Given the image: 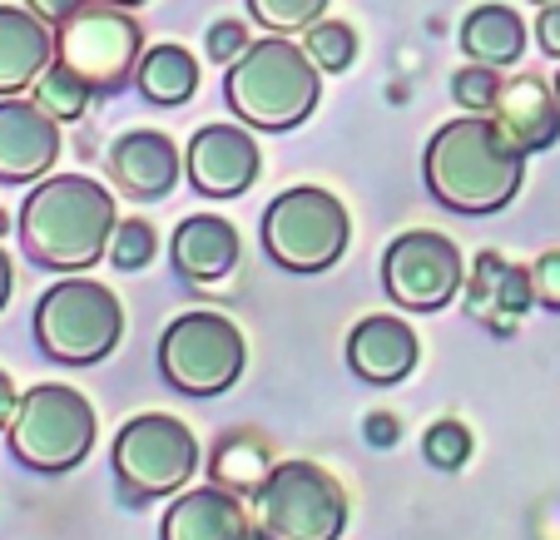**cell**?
Segmentation results:
<instances>
[{
	"label": "cell",
	"instance_id": "obj_1",
	"mask_svg": "<svg viewBox=\"0 0 560 540\" xmlns=\"http://www.w3.org/2000/svg\"><path fill=\"white\" fill-rule=\"evenodd\" d=\"M526 154L491 115L452 119L427 144V189L456 213H497L521 193Z\"/></svg>",
	"mask_w": 560,
	"mask_h": 540
},
{
	"label": "cell",
	"instance_id": "obj_2",
	"mask_svg": "<svg viewBox=\"0 0 560 540\" xmlns=\"http://www.w3.org/2000/svg\"><path fill=\"white\" fill-rule=\"evenodd\" d=\"M115 193L85 174L45 179L21 209V244L40 268H90L115 238Z\"/></svg>",
	"mask_w": 560,
	"mask_h": 540
},
{
	"label": "cell",
	"instance_id": "obj_3",
	"mask_svg": "<svg viewBox=\"0 0 560 540\" xmlns=\"http://www.w3.org/2000/svg\"><path fill=\"white\" fill-rule=\"evenodd\" d=\"M223 95H229V109L244 119V125L283 134V129L303 125L317 109L323 64L307 50L288 45L283 35H268V40L248 45V50L229 64Z\"/></svg>",
	"mask_w": 560,
	"mask_h": 540
},
{
	"label": "cell",
	"instance_id": "obj_4",
	"mask_svg": "<svg viewBox=\"0 0 560 540\" xmlns=\"http://www.w3.org/2000/svg\"><path fill=\"white\" fill-rule=\"evenodd\" d=\"M125 332V307L109 287L85 283V278H65V283L45 287L35 303V342L45 357L65 362V367H90V362L109 357Z\"/></svg>",
	"mask_w": 560,
	"mask_h": 540
},
{
	"label": "cell",
	"instance_id": "obj_5",
	"mask_svg": "<svg viewBox=\"0 0 560 540\" xmlns=\"http://www.w3.org/2000/svg\"><path fill=\"white\" fill-rule=\"evenodd\" d=\"M55 60L70 64L95 95H115L139 74L144 60V31L129 15V5L90 0L55 35Z\"/></svg>",
	"mask_w": 560,
	"mask_h": 540
},
{
	"label": "cell",
	"instance_id": "obj_6",
	"mask_svg": "<svg viewBox=\"0 0 560 540\" xmlns=\"http://www.w3.org/2000/svg\"><path fill=\"white\" fill-rule=\"evenodd\" d=\"M352 238V219L328 189L298 184V189L278 193L264 209V248L273 263L293 268V273H323L342 258Z\"/></svg>",
	"mask_w": 560,
	"mask_h": 540
},
{
	"label": "cell",
	"instance_id": "obj_7",
	"mask_svg": "<svg viewBox=\"0 0 560 540\" xmlns=\"http://www.w3.org/2000/svg\"><path fill=\"white\" fill-rule=\"evenodd\" d=\"M95 446V412L74 387L40 381L11 416V451L35 471H70Z\"/></svg>",
	"mask_w": 560,
	"mask_h": 540
},
{
	"label": "cell",
	"instance_id": "obj_8",
	"mask_svg": "<svg viewBox=\"0 0 560 540\" xmlns=\"http://www.w3.org/2000/svg\"><path fill=\"white\" fill-rule=\"evenodd\" d=\"M258 526L273 540H338L348 526V491L313 461H278L258 486Z\"/></svg>",
	"mask_w": 560,
	"mask_h": 540
},
{
	"label": "cell",
	"instance_id": "obj_9",
	"mask_svg": "<svg viewBox=\"0 0 560 540\" xmlns=\"http://www.w3.org/2000/svg\"><path fill=\"white\" fill-rule=\"evenodd\" d=\"M159 372L189 397L229 392L244 372V332L223 313H184L159 338Z\"/></svg>",
	"mask_w": 560,
	"mask_h": 540
},
{
	"label": "cell",
	"instance_id": "obj_10",
	"mask_svg": "<svg viewBox=\"0 0 560 540\" xmlns=\"http://www.w3.org/2000/svg\"><path fill=\"white\" fill-rule=\"evenodd\" d=\"M199 471V442L179 416L144 412L119 426L115 436V477L135 496H170L184 491Z\"/></svg>",
	"mask_w": 560,
	"mask_h": 540
},
{
	"label": "cell",
	"instance_id": "obj_11",
	"mask_svg": "<svg viewBox=\"0 0 560 540\" xmlns=\"http://www.w3.org/2000/svg\"><path fill=\"white\" fill-rule=\"evenodd\" d=\"M382 283H387L392 303L436 313L462 287V254L452 238L432 234V228H412V234L392 238L387 258H382Z\"/></svg>",
	"mask_w": 560,
	"mask_h": 540
},
{
	"label": "cell",
	"instance_id": "obj_12",
	"mask_svg": "<svg viewBox=\"0 0 560 540\" xmlns=\"http://www.w3.org/2000/svg\"><path fill=\"white\" fill-rule=\"evenodd\" d=\"M60 160V119L35 99H0V184H31Z\"/></svg>",
	"mask_w": 560,
	"mask_h": 540
},
{
	"label": "cell",
	"instance_id": "obj_13",
	"mask_svg": "<svg viewBox=\"0 0 560 540\" xmlns=\"http://www.w3.org/2000/svg\"><path fill=\"white\" fill-rule=\"evenodd\" d=\"M189 179L209 199H233L258 179V144L238 125H203L189 144Z\"/></svg>",
	"mask_w": 560,
	"mask_h": 540
},
{
	"label": "cell",
	"instance_id": "obj_14",
	"mask_svg": "<svg viewBox=\"0 0 560 540\" xmlns=\"http://www.w3.org/2000/svg\"><path fill=\"white\" fill-rule=\"evenodd\" d=\"M491 119L521 154H536V149H550L560 139V95L540 74H521V80L501 85Z\"/></svg>",
	"mask_w": 560,
	"mask_h": 540
},
{
	"label": "cell",
	"instance_id": "obj_15",
	"mask_svg": "<svg viewBox=\"0 0 560 540\" xmlns=\"http://www.w3.org/2000/svg\"><path fill=\"white\" fill-rule=\"evenodd\" d=\"M109 174L129 199H164L179 179V149L159 129H129L109 149Z\"/></svg>",
	"mask_w": 560,
	"mask_h": 540
},
{
	"label": "cell",
	"instance_id": "obj_16",
	"mask_svg": "<svg viewBox=\"0 0 560 540\" xmlns=\"http://www.w3.org/2000/svg\"><path fill=\"white\" fill-rule=\"evenodd\" d=\"M55 31L31 5H0V95H21L50 70Z\"/></svg>",
	"mask_w": 560,
	"mask_h": 540
},
{
	"label": "cell",
	"instance_id": "obj_17",
	"mask_svg": "<svg viewBox=\"0 0 560 540\" xmlns=\"http://www.w3.org/2000/svg\"><path fill=\"white\" fill-rule=\"evenodd\" d=\"M248 536H254V526H248L244 501L223 486L184 491L164 510V540H248Z\"/></svg>",
	"mask_w": 560,
	"mask_h": 540
},
{
	"label": "cell",
	"instance_id": "obj_18",
	"mask_svg": "<svg viewBox=\"0 0 560 540\" xmlns=\"http://www.w3.org/2000/svg\"><path fill=\"white\" fill-rule=\"evenodd\" d=\"M348 362L362 381H402L417 367V332L402 318H362L348 338Z\"/></svg>",
	"mask_w": 560,
	"mask_h": 540
},
{
	"label": "cell",
	"instance_id": "obj_19",
	"mask_svg": "<svg viewBox=\"0 0 560 540\" xmlns=\"http://www.w3.org/2000/svg\"><path fill=\"white\" fill-rule=\"evenodd\" d=\"M174 268H179L189 283H213L223 278L233 263H238V228L229 219H213V213H199V219H184L174 228Z\"/></svg>",
	"mask_w": 560,
	"mask_h": 540
},
{
	"label": "cell",
	"instance_id": "obj_20",
	"mask_svg": "<svg viewBox=\"0 0 560 540\" xmlns=\"http://www.w3.org/2000/svg\"><path fill=\"white\" fill-rule=\"evenodd\" d=\"M536 303V287H530L526 268H511L501 254H487L471 273V313L487 318L497 332H506L511 322Z\"/></svg>",
	"mask_w": 560,
	"mask_h": 540
},
{
	"label": "cell",
	"instance_id": "obj_21",
	"mask_svg": "<svg viewBox=\"0 0 560 540\" xmlns=\"http://www.w3.org/2000/svg\"><path fill=\"white\" fill-rule=\"evenodd\" d=\"M462 50L476 64H516V55L526 50V21L511 5H476L462 25Z\"/></svg>",
	"mask_w": 560,
	"mask_h": 540
},
{
	"label": "cell",
	"instance_id": "obj_22",
	"mask_svg": "<svg viewBox=\"0 0 560 540\" xmlns=\"http://www.w3.org/2000/svg\"><path fill=\"white\" fill-rule=\"evenodd\" d=\"M135 80L149 105H184L199 90V60L184 45H154V50H144Z\"/></svg>",
	"mask_w": 560,
	"mask_h": 540
},
{
	"label": "cell",
	"instance_id": "obj_23",
	"mask_svg": "<svg viewBox=\"0 0 560 540\" xmlns=\"http://www.w3.org/2000/svg\"><path fill=\"white\" fill-rule=\"evenodd\" d=\"M278 461L268 456V446L258 436H223L219 451H213V486L244 496V491H258L268 481Z\"/></svg>",
	"mask_w": 560,
	"mask_h": 540
},
{
	"label": "cell",
	"instance_id": "obj_24",
	"mask_svg": "<svg viewBox=\"0 0 560 540\" xmlns=\"http://www.w3.org/2000/svg\"><path fill=\"white\" fill-rule=\"evenodd\" d=\"M90 95H95V90H90L85 80H80L70 64H60V60H50V70L35 80V105H40L45 115H55L60 125H65V119H80V115H85Z\"/></svg>",
	"mask_w": 560,
	"mask_h": 540
},
{
	"label": "cell",
	"instance_id": "obj_25",
	"mask_svg": "<svg viewBox=\"0 0 560 540\" xmlns=\"http://www.w3.org/2000/svg\"><path fill=\"white\" fill-rule=\"evenodd\" d=\"M328 11V0H248V15L268 25L273 35H293L317 25V15Z\"/></svg>",
	"mask_w": 560,
	"mask_h": 540
},
{
	"label": "cell",
	"instance_id": "obj_26",
	"mask_svg": "<svg viewBox=\"0 0 560 540\" xmlns=\"http://www.w3.org/2000/svg\"><path fill=\"white\" fill-rule=\"evenodd\" d=\"M307 55L323 70H348L352 55H358V35L342 21H317V25H307Z\"/></svg>",
	"mask_w": 560,
	"mask_h": 540
},
{
	"label": "cell",
	"instance_id": "obj_27",
	"mask_svg": "<svg viewBox=\"0 0 560 540\" xmlns=\"http://www.w3.org/2000/svg\"><path fill=\"white\" fill-rule=\"evenodd\" d=\"M452 95L466 105V115H491L501 99V74L497 64H466V70L452 74Z\"/></svg>",
	"mask_w": 560,
	"mask_h": 540
},
{
	"label": "cell",
	"instance_id": "obj_28",
	"mask_svg": "<svg viewBox=\"0 0 560 540\" xmlns=\"http://www.w3.org/2000/svg\"><path fill=\"white\" fill-rule=\"evenodd\" d=\"M154 254H159V238L144 219L115 223V238H109V258H115V268H144Z\"/></svg>",
	"mask_w": 560,
	"mask_h": 540
},
{
	"label": "cell",
	"instance_id": "obj_29",
	"mask_svg": "<svg viewBox=\"0 0 560 540\" xmlns=\"http://www.w3.org/2000/svg\"><path fill=\"white\" fill-rule=\"evenodd\" d=\"M422 446H427V461H432V467L456 471V467H466V456H471V432H466L462 422H436Z\"/></svg>",
	"mask_w": 560,
	"mask_h": 540
},
{
	"label": "cell",
	"instance_id": "obj_30",
	"mask_svg": "<svg viewBox=\"0 0 560 540\" xmlns=\"http://www.w3.org/2000/svg\"><path fill=\"white\" fill-rule=\"evenodd\" d=\"M248 45H254V40H248V31H244V25H238V21H219V25H213V31H209V60L233 64V60H238V55L248 50Z\"/></svg>",
	"mask_w": 560,
	"mask_h": 540
},
{
	"label": "cell",
	"instance_id": "obj_31",
	"mask_svg": "<svg viewBox=\"0 0 560 540\" xmlns=\"http://www.w3.org/2000/svg\"><path fill=\"white\" fill-rule=\"evenodd\" d=\"M530 287H536V303H546V307L560 313V248L536 258V268H530Z\"/></svg>",
	"mask_w": 560,
	"mask_h": 540
},
{
	"label": "cell",
	"instance_id": "obj_32",
	"mask_svg": "<svg viewBox=\"0 0 560 540\" xmlns=\"http://www.w3.org/2000/svg\"><path fill=\"white\" fill-rule=\"evenodd\" d=\"M536 35H540V50H546V55H560V0H550V5H540Z\"/></svg>",
	"mask_w": 560,
	"mask_h": 540
},
{
	"label": "cell",
	"instance_id": "obj_33",
	"mask_svg": "<svg viewBox=\"0 0 560 540\" xmlns=\"http://www.w3.org/2000/svg\"><path fill=\"white\" fill-rule=\"evenodd\" d=\"M25 5H31L35 15H40V21H50V25H65L70 21L74 11H80V5H90V0H25Z\"/></svg>",
	"mask_w": 560,
	"mask_h": 540
},
{
	"label": "cell",
	"instance_id": "obj_34",
	"mask_svg": "<svg viewBox=\"0 0 560 540\" xmlns=\"http://www.w3.org/2000/svg\"><path fill=\"white\" fill-rule=\"evenodd\" d=\"M397 436H402L397 416H387V412L368 416V442H372V446H397Z\"/></svg>",
	"mask_w": 560,
	"mask_h": 540
},
{
	"label": "cell",
	"instance_id": "obj_35",
	"mask_svg": "<svg viewBox=\"0 0 560 540\" xmlns=\"http://www.w3.org/2000/svg\"><path fill=\"white\" fill-rule=\"evenodd\" d=\"M15 407H21V397H15V381H11V372H0V426H11Z\"/></svg>",
	"mask_w": 560,
	"mask_h": 540
},
{
	"label": "cell",
	"instance_id": "obj_36",
	"mask_svg": "<svg viewBox=\"0 0 560 540\" xmlns=\"http://www.w3.org/2000/svg\"><path fill=\"white\" fill-rule=\"evenodd\" d=\"M5 297H11V258L0 248V307H5Z\"/></svg>",
	"mask_w": 560,
	"mask_h": 540
},
{
	"label": "cell",
	"instance_id": "obj_37",
	"mask_svg": "<svg viewBox=\"0 0 560 540\" xmlns=\"http://www.w3.org/2000/svg\"><path fill=\"white\" fill-rule=\"evenodd\" d=\"M115 5H144V0H115Z\"/></svg>",
	"mask_w": 560,
	"mask_h": 540
},
{
	"label": "cell",
	"instance_id": "obj_38",
	"mask_svg": "<svg viewBox=\"0 0 560 540\" xmlns=\"http://www.w3.org/2000/svg\"><path fill=\"white\" fill-rule=\"evenodd\" d=\"M0 234H5V213H0Z\"/></svg>",
	"mask_w": 560,
	"mask_h": 540
},
{
	"label": "cell",
	"instance_id": "obj_39",
	"mask_svg": "<svg viewBox=\"0 0 560 540\" xmlns=\"http://www.w3.org/2000/svg\"><path fill=\"white\" fill-rule=\"evenodd\" d=\"M248 540H273V536H248Z\"/></svg>",
	"mask_w": 560,
	"mask_h": 540
},
{
	"label": "cell",
	"instance_id": "obj_40",
	"mask_svg": "<svg viewBox=\"0 0 560 540\" xmlns=\"http://www.w3.org/2000/svg\"><path fill=\"white\" fill-rule=\"evenodd\" d=\"M556 95H560V70H556Z\"/></svg>",
	"mask_w": 560,
	"mask_h": 540
},
{
	"label": "cell",
	"instance_id": "obj_41",
	"mask_svg": "<svg viewBox=\"0 0 560 540\" xmlns=\"http://www.w3.org/2000/svg\"><path fill=\"white\" fill-rule=\"evenodd\" d=\"M536 5H550V0H536Z\"/></svg>",
	"mask_w": 560,
	"mask_h": 540
}]
</instances>
